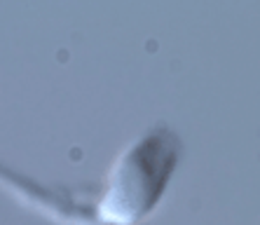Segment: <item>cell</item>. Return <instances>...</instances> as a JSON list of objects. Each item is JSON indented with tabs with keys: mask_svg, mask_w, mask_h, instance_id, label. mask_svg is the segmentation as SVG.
<instances>
[{
	"mask_svg": "<svg viewBox=\"0 0 260 225\" xmlns=\"http://www.w3.org/2000/svg\"><path fill=\"white\" fill-rule=\"evenodd\" d=\"M183 159V139L169 124L141 132L113 159L99 192L96 220L101 225H141L169 192Z\"/></svg>",
	"mask_w": 260,
	"mask_h": 225,
	"instance_id": "1",
	"label": "cell"
}]
</instances>
